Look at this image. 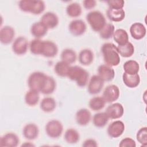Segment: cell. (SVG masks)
<instances>
[{
    "label": "cell",
    "instance_id": "cell-1",
    "mask_svg": "<svg viewBox=\"0 0 147 147\" xmlns=\"http://www.w3.org/2000/svg\"><path fill=\"white\" fill-rule=\"evenodd\" d=\"M101 52L106 64L111 66H117L121 61L116 46L111 42H106L101 47Z\"/></svg>",
    "mask_w": 147,
    "mask_h": 147
},
{
    "label": "cell",
    "instance_id": "cell-2",
    "mask_svg": "<svg viewBox=\"0 0 147 147\" xmlns=\"http://www.w3.org/2000/svg\"><path fill=\"white\" fill-rule=\"evenodd\" d=\"M67 78L75 81L79 87H84L88 82L89 74L86 69L80 66H71Z\"/></svg>",
    "mask_w": 147,
    "mask_h": 147
},
{
    "label": "cell",
    "instance_id": "cell-3",
    "mask_svg": "<svg viewBox=\"0 0 147 147\" xmlns=\"http://www.w3.org/2000/svg\"><path fill=\"white\" fill-rule=\"evenodd\" d=\"M18 7L24 12L38 15L44 11L45 5L42 1L21 0L18 2Z\"/></svg>",
    "mask_w": 147,
    "mask_h": 147
},
{
    "label": "cell",
    "instance_id": "cell-4",
    "mask_svg": "<svg viewBox=\"0 0 147 147\" xmlns=\"http://www.w3.org/2000/svg\"><path fill=\"white\" fill-rule=\"evenodd\" d=\"M86 20L91 29L96 32H99L106 24L104 15L98 10L89 12L86 16Z\"/></svg>",
    "mask_w": 147,
    "mask_h": 147
},
{
    "label": "cell",
    "instance_id": "cell-5",
    "mask_svg": "<svg viewBox=\"0 0 147 147\" xmlns=\"http://www.w3.org/2000/svg\"><path fill=\"white\" fill-rule=\"evenodd\" d=\"M47 76L44 73L40 71L32 72L29 76L28 79V84L29 88L41 92L45 84Z\"/></svg>",
    "mask_w": 147,
    "mask_h": 147
},
{
    "label": "cell",
    "instance_id": "cell-6",
    "mask_svg": "<svg viewBox=\"0 0 147 147\" xmlns=\"http://www.w3.org/2000/svg\"><path fill=\"white\" fill-rule=\"evenodd\" d=\"M47 135L51 138L60 137L63 131L62 123L57 119H52L47 122L45 127Z\"/></svg>",
    "mask_w": 147,
    "mask_h": 147
},
{
    "label": "cell",
    "instance_id": "cell-7",
    "mask_svg": "<svg viewBox=\"0 0 147 147\" xmlns=\"http://www.w3.org/2000/svg\"><path fill=\"white\" fill-rule=\"evenodd\" d=\"M120 91L118 87L115 84L107 86L104 90L102 94V98L106 103H113L119 98Z\"/></svg>",
    "mask_w": 147,
    "mask_h": 147
},
{
    "label": "cell",
    "instance_id": "cell-8",
    "mask_svg": "<svg viewBox=\"0 0 147 147\" xmlns=\"http://www.w3.org/2000/svg\"><path fill=\"white\" fill-rule=\"evenodd\" d=\"M29 46L28 40L25 37L20 36L14 40L11 48L15 54L24 55L26 53Z\"/></svg>",
    "mask_w": 147,
    "mask_h": 147
},
{
    "label": "cell",
    "instance_id": "cell-9",
    "mask_svg": "<svg viewBox=\"0 0 147 147\" xmlns=\"http://www.w3.org/2000/svg\"><path fill=\"white\" fill-rule=\"evenodd\" d=\"M104 82L98 75H93L88 82L87 90L88 93L91 95L99 94L103 87Z\"/></svg>",
    "mask_w": 147,
    "mask_h": 147
},
{
    "label": "cell",
    "instance_id": "cell-10",
    "mask_svg": "<svg viewBox=\"0 0 147 147\" xmlns=\"http://www.w3.org/2000/svg\"><path fill=\"white\" fill-rule=\"evenodd\" d=\"M86 23L82 20L75 19L71 21L68 25V30L71 34L74 36L83 35L86 31Z\"/></svg>",
    "mask_w": 147,
    "mask_h": 147
},
{
    "label": "cell",
    "instance_id": "cell-11",
    "mask_svg": "<svg viewBox=\"0 0 147 147\" xmlns=\"http://www.w3.org/2000/svg\"><path fill=\"white\" fill-rule=\"evenodd\" d=\"M125 124L119 120L111 122L108 126L107 133L111 138H118L120 137L125 131Z\"/></svg>",
    "mask_w": 147,
    "mask_h": 147
},
{
    "label": "cell",
    "instance_id": "cell-12",
    "mask_svg": "<svg viewBox=\"0 0 147 147\" xmlns=\"http://www.w3.org/2000/svg\"><path fill=\"white\" fill-rule=\"evenodd\" d=\"M58 47L53 41L50 40H43L41 55L45 57L52 58L57 55Z\"/></svg>",
    "mask_w": 147,
    "mask_h": 147
},
{
    "label": "cell",
    "instance_id": "cell-13",
    "mask_svg": "<svg viewBox=\"0 0 147 147\" xmlns=\"http://www.w3.org/2000/svg\"><path fill=\"white\" fill-rule=\"evenodd\" d=\"M109 119H116L121 118L124 113V109L122 104L114 103L109 105L105 111Z\"/></svg>",
    "mask_w": 147,
    "mask_h": 147
},
{
    "label": "cell",
    "instance_id": "cell-14",
    "mask_svg": "<svg viewBox=\"0 0 147 147\" xmlns=\"http://www.w3.org/2000/svg\"><path fill=\"white\" fill-rule=\"evenodd\" d=\"M15 36V30L10 26H5L0 30V41L2 44L7 45L11 43Z\"/></svg>",
    "mask_w": 147,
    "mask_h": 147
},
{
    "label": "cell",
    "instance_id": "cell-15",
    "mask_svg": "<svg viewBox=\"0 0 147 147\" xmlns=\"http://www.w3.org/2000/svg\"><path fill=\"white\" fill-rule=\"evenodd\" d=\"M19 142V137L14 133H7L0 138V146L2 147H16Z\"/></svg>",
    "mask_w": 147,
    "mask_h": 147
},
{
    "label": "cell",
    "instance_id": "cell-16",
    "mask_svg": "<svg viewBox=\"0 0 147 147\" xmlns=\"http://www.w3.org/2000/svg\"><path fill=\"white\" fill-rule=\"evenodd\" d=\"M40 21L44 24L48 29L56 28L59 22L57 16L53 12L48 11L44 13L41 17Z\"/></svg>",
    "mask_w": 147,
    "mask_h": 147
},
{
    "label": "cell",
    "instance_id": "cell-17",
    "mask_svg": "<svg viewBox=\"0 0 147 147\" xmlns=\"http://www.w3.org/2000/svg\"><path fill=\"white\" fill-rule=\"evenodd\" d=\"M129 31L131 36L137 40L143 38L146 34V28L141 22L133 24L130 28Z\"/></svg>",
    "mask_w": 147,
    "mask_h": 147
},
{
    "label": "cell",
    "instance_id": "cell-18",
    "mask_svg": "<svg viewBox=\"0 0 147 147\" xmlns=\"http://www.w3.org/2000/svg\"><path fill=\"white\" fill-rule=\"evenodd\" d=\"M39 134V129L37 125L33 123H29L24 126L22 129V135L27 140H34Z\"/></svg>",
    "mask_w": 147,
    "mask_h": 147
},
{
    "label": "cell",
    "instance_id": "cell-19",
    "mask_svg": "<svg viewBox=\"0 0 147 147\" xmlns=\"http://www.w3.org/2000/svg\"><path fill=\"white\" fill-rule=\"evenodd\" d=\"M98 75L104 82H110L115 76V71L112 67L107 64H102L98 68Z\"/></svg>",
    "mask_w": 147,
    "mask_h": 147
},
{
    "label": "cell",
    "instance_id": "cell-20",
    "mask_svg": "<svg viewBox=\"0 0 147 147\" xmlns=\"http://www.w3.org/2000/svg\"><path fill=\"white\" fill-rule=\"evenodd\" d=\"M91 119V112L87 109H80L75 114L76 122L80 126H86L88 125Z\"/></svg>",
    "mask_w": 147,
    "mask_h": 147
},
{
    "label": "cell",
    "instance_id": "cell-21",
    "mask_svg": "<svg viewBox=\"0 0 147 147\" xmlns=\"http://www.w3.org/2000/svg\"><path fill=\"white\" fill-rule=\"evenodd\" d=\"M48 29L41 21L33 23L30 27V33L36 38H40L45 36Z\"/></svg>",
    "mask_w": 147,
    "mask_h": 147
},
{
    "label": "cell",
    "instance_id": "cell-22",
    "mask_svg": "<svg viewBox=\"0 0 147 147\" xmlns=\"http://www.w3.org/2000/svg\"><path fill=\"white\" fill-rule=\"evenodd\" d=\"M94 53L90 49H83L79 53L78 60L79 63L85 66L90 65L94 60Z\"/></svg>",
    "mask_w": 147,
    "mask_h": 147
},
{
    "label": "cell",
    "instance_id": "cell-23",
    "mask_svg": "<svg viewBox=\"0 0 147 147\" xmlns=\"http://www.w3.org/2000/svg\"><path fill=\"white\" fill-rule=\"evenodd\" d=\"M108 18L113 22H121L125 17V11L123 9H115L109 8L106 11Z\"/></svg>",
    "mask_w": 147,
    "mask_h": 147
},
{
    "label": "cell",
    "instance_id": "cell-24",
    "mask_svg": "<svg viewBox=\"0 0 147 147\" xmlns=\"http://www.w3.org/2000/svg\"><path fill=\"white\" fill-rule=\"evenodd\" d=\"M122 80L124 84L129 88H135L140 83V77L138 74L129 75L124 72L122 75Z\"/></svg>",
    "mask_w": 147,
    "mask_h": 147
},
{
    "label": "cell",
    "instance_id": "cell-25",
    "mask_svg": "<svg viewBox=\"0 0 147 147\" xmlns=\"http://www.w3.org/2000/svg\"><path fill=\"white\" fill-rule=\"evenodd\" d=\"M56 107V102L54 98L50 96L44 98L40 105L41 110L45 113H51L54 111Z\"/></svg>",
    "mask_w": 147,
    "mask_h": 147
},
{
    "label": "cell",
    "instance_id": "cell-26",
    "mask_svg": "<svg viewBox=\"0 0 147 147\" xmlns=\"http://www.w3.org/2000/svg\"><path fill=\"white\" fill-rule=\"evenodd\" d=\"M25 103L29 106H34L39 102V92L36 90H30L26 92L24 98Z\"/></svg>",
    "mask_w": 147,
    "mask_h": 147
},
{
    "label": "cell",
    "instance_id": "cell-27",
    "mask_svg": "<svg viewBox=\"0 0 147 147\" xmlns=\"http://www.w3.org/2000/svg\"><path fill=\"white\" fill-rule=\"evenodd\" d=\"M113 39L118 45H124L129 42V36L127 32L123 29L115 30L113 34Z\"/></svg>",
    "mask_w": 147,
    "mask_h": 147
},
{
    "label": "cell",
    "instance_id": "cell-28",
    "mask_svg": "<svg viewBox=\"0 0 147 147\" xmlns=\"http://www.w3.org/2000/svg\"><path fill=\"white\" fill-rule=\"evenodd\" d=\"M116 48L119 55L123 57H131L134 53V47L129 41L124 45H118Z\"/></svg>",
    "mask_w": 147,
    "mask_h": 147
},
{
    "label": "cell",
    "instance_id": "cell-29",
    "mask_svg": "<svg viewBox=\"0 0 147 147\" xmlns=\"http://www.w3.org/2000/svg\"><path fill=\"white\" fill-rule=\"evenodd\" d=\"M109 119V118L105 112L98 113L93 116L92 123L95 127L102 128L106 125Z\"/></svg>",
    "mask_w": 147,
    "mask_h": 147
},
{
    "label": "cell",
    "instance_id": "cell-30",
    "mask_svg": "<svg viewBox=\"0 0 147 147\" xmlns=\"http://www.w3.org/2000/svg\"><path fill=\"white\" fill-rule=\"evenodd\" d=\"M70 65L67 63L62 60L56 63L54 67V71L59 76L64 78L67 77Z\"/></svg>",
    "mask_w": 147,
    "mask_h": 147
},
{
    "label": "cell",
    "instance_id": "cell-31",
    "mask_svg": "<svg viewBox=\"0 0 147 147\" xmlns=\"http://www.w3.org/2000/svg\"><path fill=\"white\" fill-rule=\"evenodd\" d=\"M64 138L68 144H75L80 140V135L76 130L73 128H69L65 131Z\"/></svg>",
    "mask_w": 147,
    "mask_h": 147
},
{
    "label": "cell",
    "instance_id": "cell-32",
    "mask_svg": "<svg viewBox=\"0 0 147 147\" xmlns=\"http://www.w3.org/2000/svg\"><path fill=\"white\" fill-rule=\"evenodd\" d=\"M60 58L62 61L71 64L76 61V53L74 50L70 48H66L62 51Z\"/></svg>",
    "mask_w": 147,
    "mask_h": 147
},
{
    "label": "cell",
    "instance_id": "cell-33",
    "mask_svg": "<svg viewBox=\"0 0 147 147\" xmlns=\"http://www.w3.org/2000/svg\"><path fill=\"white\" fill-rule=\"evenodd\" d=\"M82 12V7L79 3L72 2L67 5L66 7L67 14L72 18H76L79 17Z\"/></svg>",
    "mask_w": 147,
    "mask_h": 147
},
{
    "label": "cell",
    "instance_id": "cell-34",
    "mask_svg": "<svg viewBox=\"0 0 147 147\" xmlns=\"http://www.w3.org/2000/svg\"><path fill=\"white\" fill-rule=\"evenodd\" d=\"M123 67L125 72L129 75L137 74L140 70L139 64L134 60H129L126 61L124 63Z\"/></svg>",
    "mask_w": 147,
    "mask_h": 147
},
{
    "label": "cell",
    "instance_id": "cell-35",
    "mask_svg": "<svg viewBox=\"0 0 147 147\" xmlns=\"http://www.w3.org/2000/svg\"><path fill=\"white\" fill-rule=\"evenodd\" d=\"M106 102L101 96H94L92 98L88 103L90 108L93 111H99L103 109Z\"/></svg>",
    "mask_w": 147,
    "mask_h": 147
},
{
    "label": "cell",
    "instance_id": "cell-36",
    "mask_svg": "<svg viewBox=\"0 0 147 147\" xmlns=\"http://www.w3.org/2000/svg\"><path fill=\"white\" fill-rule=\"evenodd\" d=\"M56 88V83L55 80L52 77L48 76L44 87L41 92L44 95H49L55 91Z\"/></svg>",
    "mask_w": 147,
    "mask_h": 147
},
{
    "label": "cell",
    "instance_id": "cell-37",
    "mask_svg": "<svg viewBox=\"0 0 147 147\" xmlns=\"http://www.w3.org/2000/svg\"><path fill=\"white\" fill-rule=\"evenodd\" d=\"M115 27L110 23L106 24L105 26L99 32L100 37L105 40H108L111 38L113 36Z\"/></svg>",
    "mask_w": 147,
    "mask_h": 147
},
{
    "label": "cell",
    "instance_id": "cell-38",
    "mask_svg": "<svg viewBox=\"0 0 147 147\" xmlns=\"http://www.w3.org/2000/svg\"><path fill=\"white\" fill-rule=\"evenodd\" d=\"M43 40L39 38H35L29 43V49L30 52L35 55H41Z\"/></svg>",
    "mask_w": 147,
    "mask_h": 147
},
{
    "label": "cell",
    "instance_id": "cell-39",
    "mask_svg": "<svg viewBox=\"0 0 147 147\" xmlns=\"http://www.w3.org/2000/svg\"><path fill=\"white\" fill-rule=\"evenodd\" d=\"M136 138L138 142L142 146L147 145V127L146 126L140 128L136 134Z\"/></svg>",
    "mask_w": 147,
    "mask_h": 147
},
{
    "label": "cell",
    "instance_id": "cell-40",
    "mask_svg": "<svg viewBox=\"0 0 147 147\" xmlns=\"http://www.w3.org/2000/svg\"><path fill=\"white\" fill-rule=\"evenodd\" d=\"M106 3L109 8L115 9H123L125 5V1L123 0H109L107 1Z\"/></svg>",
    "mask_w": 147,
    "mask_h": 147
},
{
    "label": "cell",
    "instance_id": "cell-41",
    "mask_svg": "<svg viewBox=\"0 0 147 147\" xmlns=\"http://www.w3.org/2000/svg\"><path fill=\"white\" fill-rule=\"evenodd\" d=\"M120 147H136V144L134 140L130 137L123 138L119 144Z\"/></svg>",
    "mask_w": 147,
    "mask_h": 147
},
{
    "label": "cell",
    "instance_id": "cell-42",
    "mask_svg": "<svg viewBox=\"0 0 147 147\" xmlns=\"http://www.w3.org/2000/svg\"><path fill=\"white\" fill-rule=\"evenodd\" d=\"M96 5V2L95 0H84L83 1V7L87 10H90L94 8Z\"/></svg>",
    "mask_w": 147,
    "mask_h": 147
},
{
    "label": "cell",
    "instance_id": "cell-43",
    "mask_svg": "<svg viewBox=\"0 0 147 147\" xmlns=\"http://www.w3.org/2000/svg\"><path fill=\"white\" fill-rule=\"evenodd\" d=\"M82 146L84 147H96L98 146L97 142L92 138H89L86 140L83 144H82Z\"/></svg>",
    "mask_w": 147,
    "mask_h": 147
},
{
    "label": "cell",
    "instance_id": "cell-44",
    "mask_svg": "<svg viewBox=\"0 0 147 147\" xmlns=\"http://www.w3.org/2000/svg\"><path fill=\"white\" fill-rule=\"evenodd\" d=\"M22 146H34V145L33 144L30 143V142H29V143L27 144V142H25V144H22Z\"/></svg>",
    "mask_w": 147,
    "mask_h": 147
}]
</instances>
